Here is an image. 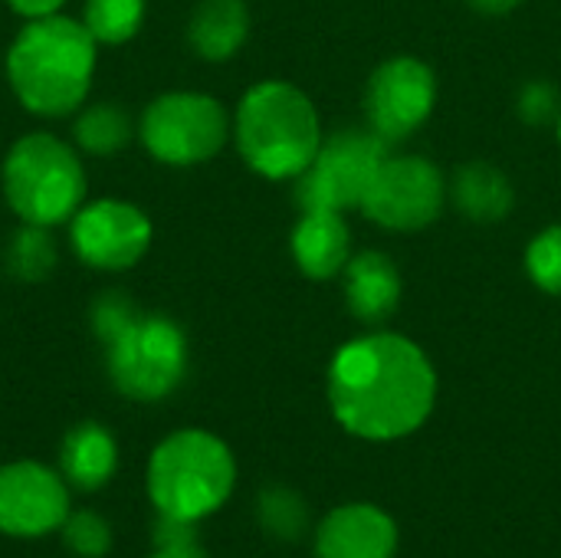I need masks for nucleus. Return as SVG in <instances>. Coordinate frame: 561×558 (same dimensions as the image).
<instances>
[{
	"label": "nucleus",
	"mask_w": 561,
	"mask_h": 558,
	"mask_svg": "<svg viewBox=\"0 0 561 558\" xmlns=\"http://www.w3.org/2000/svg\"><path fill=\"white\" fill-rule=\"evenodd\" d=\"M3 266L20 283H43L56 270V247L46 227L23 224L3 250Z\"/></svg>",
	"instance_id": "nucleus-21"
},
{
	"label": "nucleus",
	"mask_w": 561,
	"mask_h": 558,
	"mask_svg": "<svg viewBox=\"0 0 561 558\" xmlns=\"http://www.w3.org/2000/svg\"><path fill=\"white\" fill-rule=\"evenodd\" d=\"M138 309H135V303L131 299H125L118 289H112V293H102L95 303H92V312H89V322H92V332H95V339L105 345L131 316H135Z\"/></svg>",
	"instance_id": "nucleus-26"
},
{
	"label": "nucleus",
	"mask_w": 561,
	"mask_h": 558,
	"mask_svg": "<svg viewBox=\"0 0 561 558\" xmlns=\"http://www.w3.org/2000/svg\"><path fill=\"white\" fill-rule=\"evenodd\" d=\"M0 187L20 224L49 230L69 224L85 204V168L69 141L30 132L10 145L0 164Z\"/></svg>",
	"instance_id": "nucleus-5"
},
{
	"label": "nucleus",
	"mask_w": 561,
	"mask_h": 558,
	"mask_svg": "<svg viewBox=\"0 0 561 558\" xmlns=\"http://www.w3.org/2000/svg\"><path fill=\"white\" fill-rule=\"evenodd\" d=\"M325 391L348 434L388 444L424 428L437 401V372L411 339L375 332L335 352Z\"/></svg>",
	"instance_id": "nucleus-1"
},
{
	"label": "nucleus",
	"mask_w": 561,
	"mask_h": 558,
	"mask_svg": "<svg viewBox=\"0 0 561 558\" xmlns=\"http://www.w3.org/2000/svg\"><path fill=\"white\" fill-rule=\"evenodd\" d=\"M388 141L368 132H339L325 138L312 164L299 174L296 201L302 210H348L362 207V197L388 158Z\"/></svg>",
	"instance_id": "nucleus-8"
},
{
	"label": "nucleus",
	"mask_w": 561,
	"mask_h": 558,
	"mask_svg": "<svg viewBox=\"0 0 561 558\" xmlns=\"http://www.w3.org/2000/svg\"><path fill=\"white\" fill-rule=\"evenodd\" d=\"M233 138L240 158L256 174L286 181L312 164L322 145V125L302 89L283 79H266L243 92L233 115Z\"/></svg>",
	"instance_id": "nucleus-3"
},
{
	"label": "nucleus",
	"mask_w": 561,
	"mask_h": 558,
	"mask_svg": "<svg viewBox=\"0 0 561 558\" xmlns=\"http://www.w3.org/2000/svg\"><path fill=\"white\" fill-rule=\"evenodd\" d=\"M299 273L309 280H332L352 260V237L339 210H306L289 240Z\"/></svg>",
	"instance_id": "nucleus-14"
},
{
	"label": "nucleus",
	"mask_w": 561,
	"mask_h": 558,
	"mask_svg": "<svg viewBox=\"0 0 561 558\" xmlns=\"http://www.w3.org/2000/svg\"><path fill=\"white\" fill-rule=\"evenodd\" d=\"M398 523L375 503H345L316 529V558H394Z\"/></svg>",
	"instance_id": "nucleus-13"
},
{
	"label": "nucleus",
	"mask_w": 561,
	"mask_h": 558,
	"mask_svg": "<svg viewBox=\"0 0 561 558\" xmlns=\"http://www.w3.org/2000/svg\"><path fill=\"white\" fill-rule=\"evenodd\" d=\"M69 0H7V7L16 13V16H26V20H36V16H53L66 7Z\"/></svg>",
	"instance_id": "nucleus-28"
},
{
	"label": "nucleus",
	"mask_w": 561,
	"mask_h": 558,
	"mask_svg": "<svg viewBox=\"0 0 561 558\" xmlns=\"http://www.w3.org/2000/svg\"><path fill=\"white\" fill-rule=\"evenodd\" d=\"M115 467H118V444L108 434V428L85 421V424H76L62 437L59 470L69 487H76L82 493H95L112 480Z\"/></svg>",
	"instance_id": "nucleus-16"
},
{
	"label": "nucleus",
	"mask_w": 561,
	"mask_h": 558,
	"mask_svg": "<svg viewBox=\"0 0 561 558\" xmlns=\"http://www.w3.org/2000/svg\"><path fill=\"white\" fill-rule=\"evenodd\" d=\"M135 135L131 115L118 105V102H92L82 105V112L72 122V141L95 158H108L118 155L122 148H128Z\"/></svg>",
	"instance_id": "nucleus-19"
},
{
	"label": "nucleus",
	"mask_w": 561,
	"mask_h": 558,
	"mask_svg": "<svg viewBox=\"0 0 561 558\" xmlns=\"http://www.w3.org/2000/svg\"><path fill=\"white\" fill-rule=\"evenodd\" d=\"M138 138L154 161L194 168L220 155L230 138V115L207 92H164L145 105Z\"/></svg>",
	"instance_id": "nucleus-7"
},
{
	"label": "nucleus",
	"mask_w": 561,
	"mask_h": 558,
	"mask_svg": "<svg viewBox=\"0 0 561 558\" xmlns=\"http://www.w3.org/2000/svg\"><path fill=\"white\" fill-rule=\"evenodd\" d=\"M454 204L463 217L477 224H493L510 214L513 207V184L506 174L486 161H470L454 178Z\"/></svg>",
	"instance_id": "nucleus-18"
},
{
	"label": "nucleus",
	"mask_w": 561,
	"mask_h": 558,
	"mask_svg": "<svg viewBox=\"0 0 561 558\" xmlns=\"http://www.w3.org/2000/svg\"><path fill=\"white\" fill-rule=\"evenodd\" d=\"M444 201L447 184L427 158L388 155L362 197V210L388 230H421L440 217Z\"/></svg>",
	"instance_id": "nucleus-10"
},
{
	"label": "nucleus",
	"mask_w": 561,
	"mask_h": 558,
	"mask_svg": "<svg viewBox=\"0 0 561 558\" xmlns=\"http://www.w3.org/2000/svg\"><path fill=\"white\" fill-rule=\"evenodd\" d=\"M151 543H154V553L148 558H210L197 543V523L158 516Z\"/></svg>",
	"instance_id": "nucleus-25"
},
{
	"label": "nucleus",
	"mask_w": 561,
	"mask_h": 558,
	"mask_svg": "<svg viewBox=\"0 0 561 558\" xmlns=\"http://www.w3.org/2000/svg\"><path fill=\"white\" fill-rule=\"evenodd\" d=\"M559 141H561V115H559Z\"/></svg>",
	"instance_id": "nucleus-30"
},
{
	"label": "nucleus",
	"mask_w": 561,
	"mask_h": 558,
	"mask_svg": "<svg viewBox=\"0 0 561 558\" xmlns=\"http://www.w3.org/2000/svg\"><path fill=\"white\" fill-rule=\"evenodd\" d=\"M342 273H345V306L358 322L378 326L398 309L404 286L391 257L368 250L352 257Z\"/></svg>",
	"instance_id": "nucleus-15"
},
{
	"label": "nucleus",
	"mask_w": 561,
	"mask_h": 558,
	"mask_svg": "<svg viewBox=\"0 0 561 558\" xmlns=\"http://www.w3.org/2000/svg\"><path fill=\"white\" fill-rule=\"evenodd\" d=\"M256 513H260L263 529L279 543H296L309 529V506L289 487H266L260 493Z\"/></svg>",
	"instance_id": "nucleus-22"
},
{
	"label": "nucleus",
	"mask_w": 561,
	"mask_h": 558,
	"mask_svg": "<svg viewBox=\"0 0 561 558\" xmlns=\"http://www.w3.org/2000/svg\"><path fill=\"white\" fill-rule=\"evenodd\" d=\"M477 10H483V13H506V10H513V7H519L523 0H470Z\"/></svg>",
	"instance_id": "nucleus-29"
},
{
	"label": "nucleus",
	"mask_w": 561,
	"mask_h": 558,
	"mask_svg": "<svg viewBox=\"0 0 561 558\" xmlns=\"http://www.w3.org/2000/svg\"><path fill=\"white\" fill-rule=\"evenodd\" d=\"M69 483L39 460H13L0 467V533L39 539L66 523Z\"/></svg>",
	"instance_id": "nucleus-12"
},
{
	"label": "nucleus",
	"mask_w": 561,
	"mask_h": 558,
	"mask_svg": "<svg viewBox=\"0 0 561 558\" xmlns=\"http://www.w3.org/2000/svg\"><path fill=\"white\" fill-rule=\"evenodd\" d=\"M154 227L151 217L122 197H102L82 204L69 220L72 253L99 273H125L131 270L151 247Z\"/></svg>",
	"instance_id": "nucleus-9"
},
{
	"label": "nucleus",
	"mask_w": 561,
	"mask_h": 558,
	"mask_svg": "<svg viewBox=\"0 0 561 558\" xmlns=\"http://www.w3.org/2000/svg\"><path fill=\"white\" fill-rule=\"evenodd\" d=\"M519 115L526 122H546L556 115V89L549 82H529L519 95Z\"/></svg>",
	"instance_id": "nucleus-27"
},
{
	"label": "nucleus",
	"mask_w": 561,
	"mask_h": 558,
	"mask_svg": "<svg viewBox=\"0 0 561 558\" xmlns=\"http://www.w3.org/2000/svg\"><path fill=\"white\" fill-rule=\"evenodd\" d=\"M145 0H85L82 23L99 46H122L145 26Z\"/></svg>",
	"instance_id": "nucleus-20"
},
{
	"label": "nucleus",
	"mask_w": 561,
	"mask_h": 558,
	"mask_svg": "<svg viewBox=\"0 0 561 558\" xmlns=\"http://www.w3.org/2000/svg\"><path fill=\"white\" fill-rule=\"evenodd\" d=\"M99 43L82 20L53 13L26 20L7 49V82L16 102L39 118H66L85 105Z\"/></svg>",
	"instance_id": "nucleus-2"
},
{
	"label": "nucleus",
	"mask_w": 561,
	"mask_h": 558,
	"mask_svg": "<svg viewBox=\"0 0 561 558\" xmlns=\"http://www.w3.org/2000/svg\"><path fill=\"white\" fill-rule=\"evenodd\" d=\"M59 529H62L66 549L76 553L79 558H102L108 556V549H112V526L92 510L69 513Z\"/></svg>",
	"instance_id": "nucleus-23"
},
{
	"label": "nucleus",
	"mask_w": 561,
	"mask_h": 558,
	"mask_svg": "<svg viewBox=\"0 0 561 558\" xmlns=\"http://www.w3.org/2000/svg\"><path fill=\"white\" fill-rule=\"evenodd\" d=\"M437 102V79L427 62L414 56H391L381 62L365 89V118L368 128L391 141L408 138L427 122Z\"/></svg>",
	"instance_id": "nucleus-11"
},
{
	"label": "nucleus",
	"mask_w": 561,
	"mask_h": 558,
	"mask_svg": "<svg viewBox=\"0 0 561 558\" xmlns=\"http://www.w3.org/2000/svg\"><path fill=\"white\" fill-rule=\"evenodd\" d=\"M105 368L118 395L131 401H161L187 375V335L158 312H135L108 342Z\"/></svg>",
	"instance_id": "nucleus-6"
},
{
	"label": "nucleus",
	"mask_w": 561,
	"mask_h": 558,
	"mask_svg": "<svg viewBox=\"0 0 561 558\" xmlns=\"http://www.w3.org/2000/svg\"><path fill=\"white\" fill-rule=\"evenodd\" d=\"M145 487L158 516L201 523L217 513L237 487L233 451L210 431H174L151 451Z\"/></svg>",
	"instance_id": "nucleus-4"
},
{
	"label": "nucleus",
	"mask_w": 561,
	"mask_h": 558,
	"mask_svg": "<svg viewBox=\"0 0 561 558\" xmlns=\"http://www.w3.org/2000/svg\"><path fill=\"white\" fill-rule=\"evenodd\" d=\"M250 33L243 0H201L187 20V43L207 62H227Z\"/></svg>",
	"instance_id": "nucleus-17"
},
{
	"label": "nucleus",
	"mask_w": 561,
	"mask_h": 558,
	"mask_svg": "<svg viewBox=\"0 0 561 558\" xmlns=\"http://www.w3.org/2000/svg\"><path fill=\"white\" fill-rule=\"evenodd\" d=\"M526 270L539 289L561 296V227H549L533 237L526 250Z\"/></svg>",
	"instance_id": "nucleus-24"
}]
</instances>
